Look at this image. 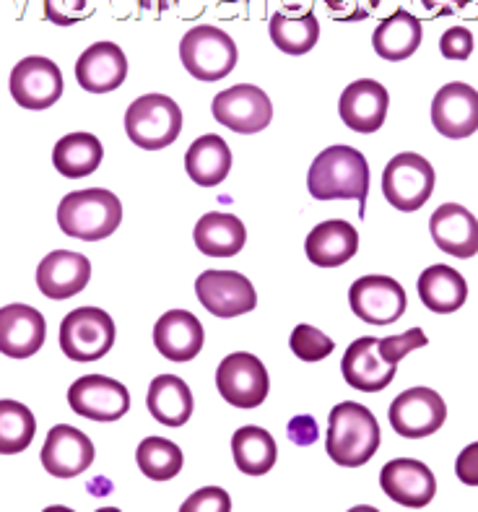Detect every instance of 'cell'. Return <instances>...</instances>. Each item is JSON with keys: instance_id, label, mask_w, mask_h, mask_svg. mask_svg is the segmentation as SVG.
I'll use <instances>...</instances> for the list:
<instances>
[{"instance_id": "1", "label": "cell", "mask_w": 478, "mask_h": 512, "mask_svg": "<svg viewBox=\"0 0 478 512\" xmlns=\"http://www.w3.org/2000/svg\"><path fill=\"white\" fill-rule=\"evenodd\" d=\"M307 188L317 201H359L364 219L369 193V164L362 151L351 146H328L315 156L307 175Z\"/></svg>"}, {"instance_id": "2", "label": "cell", "mask_w": 478, "mask_h": 512, "mask_svg": "<svg viewBox=\"0 0 478 512\" xmlns=\"http://www.w3.org/2000/svg\"><path fill=\"white\" fill-rule=\"evenodd\" d=\"M380 424L375 414L356 401L333 406L328 416L325 450L333 463L343 468H359L375 458L380 448Z\"/></svg>"}, {"instance_id": "3", "label": "cell", "mask_w": 478, "mask_h": 512, "mask_svg": "<svg viewBox=\"0 0 478 512\" xmlns=\"http://www.w3.org/2000/svg\"><path fill=\"white\" fill-rule=\"evenodd\" d=\"M123 221V203L112 190H73L60 201L58 224L63 234L84 242L107 240Z\"/></svg>"}, {"instance_id": "4", "label": "cell", "mask_w": 478, "mask_h": 512, "mask_svg": "<svg viewBox=\"0 0 478 512\" xmlns=\"http://www.w3.org/2000/svg\"><path fill=\"white\" fill-rule=\"evenodd\" d=\"M125 133L138 149H167L182 133L180 104L164 94H143L125 112Z\"/></svg>"}, {"instance_id": "5", "label": "cell", "mask_w": 478, "mask_h": 512, "mask_svg": "<svg viewBox=\"0 0 478 512\" xmlns=\"http://www.w3.org/2000/svg\"><path fill=\"white\" fill-rule=\"evenodd\" d=\"M180 58L185 71L203 84H214L227 78L237 65V45L219 26H193L180 42Z\"/></svg>"}, {"instance_id": "6", "label": "cell", "mask_w": 478, "mask_h": 512, "mask_svg": "<svg viewBox=\"0 0 478 512\" xmlns=\"http://www.w3.org/2000/svg\"><path fill=\"white\" fill-rule=\"evenodd\" d=\"M115 320L99 307H78L60 323V349L73 362H97L115 346Z\"/></svg>"}, {"instance_id": "7", "label": "cell", "mask_w": 478, "mask_h": 512, "mask_svg": "<svg viewBox=\"0 0 478 512\" xmlns=\"http://www.w3.org/2000/svg\"><path fill=\"white\" fill-rule=\"evenodd\" d=\"M434 193V167L421 154L393 156L382 172V195L398 211H419Z\"/></svg>"}, {"instance_id": "8", "label": "cell", "mask_w": 478, "mask_h": 512, "mask_svg": "<svg viewBox=\"0 0 478 512\" xmlns=\"http://www.w3.org/2000/svg\"><path fill=\"white\" fill-rule=\"evenodd\" d=\"M216 388L219 396L237 409H258L260 403L268 398L271 380L268 370L255 354L237 351L229 357L221 359L219 370H216Z\"/></svg>"}, {"instance_id": "9", "label": "cell", "mask_w": 478, "mask_h": 512, "mask_svg": "<svg viewBox=\"0 0 478 512\" xmlns=\"http://www.w3.org/2000/svg\"><path fill=\"white\" fill-rule=\"evenodd\" d=\"M211 112L219 120V125L234 130V133H242V136L260 133L273 120L271 99L260 86L252 84H239L216 94Z\"/></svg>"}, {"instance_id": "10", "label": "cell", "mask_w": 478, "mask_h": 512, "mask_svg": "<svg viewBox=\"0 0 478 512\" xmlns=\"http://www.w3.org/2000/svg\"><path fill=\"white\" fill-rule=\"evenodd\" d=\"M8 91L24 110H47L63 97V73L50 58L32 55L13 65Z\"/></svg>"}, {"instance_id": "11", "label": "cell", "mask_w": 478, "mask_h": 512, "mask_svg": "<svg viewBox=\"0 0 478 512\" xmlns=\"http://www.w3.org/2000/svg\"><path fill=\"white\" fill-rule=\"evenodd\" d=\"M349 305L356 318L369 325H390L408 307L406 289L390 276H362L349 289Z\"/></svg>"}, {"instance_id": "12", "label": "cell", "mask_w": 478, "mask_h": 512, "mask_svg": "<svg viewBox=\"0 0 478 512\" xmlns=\"http://www.w3.org/2000/svg\"><path fill=\"white\" fill-rule=\"evenodd\" d=\"M447 419V406L432 388L403 390L390 403V427L406 440H421L440 432Z\"/></svg>"}, {"instance_id": "13", "label": "cell", "mask_w": 478, "mask_h": 512, "mask_svg": "<svg viewBox=\"0 0 478 512\" xmlns=\"http://www.w3.org/2000/svg\"><path fill=\"white\" fill-rule=\"evenodd\" d=\"M195 294L198 302L216 318H237L258 305L252 281L237 271H203L195 279Z\"/></svg>"}, {"instance_id": "14", "label": "cell", "mask_w": 478, "mask_h": 512, "mask_svg": "<svg viewBox=\"0 0 478 512\" xmlns=\"http://www.w3.org/2000/svg\"><path fill=\"white\" fill-rule=\"evenodd\" d=\"M68 403L91 422H117L130 411V393L107 375H84L68 388Z\"/></svg>"}, {"instance_id": "15", "label": "cell", "mask_w": 478, "mask_h": 512, "mask_svg": "<svg viewBox=\"0 0 478 512\" xmlns=\"http://www.w3.org/2000/svg\"><path fill=\"white\" fill-rule=\"evenodd\" d=\"M42 466L55 479H76L94 463L97 450L94 442L71 424H58L47 432V440L42 445Z\"/></svg>"}, {"instance_id": "16", "label": "cell", "mask_w": 478, "mask_h": 512, "mask_svg": "<svg viewBox=\"0 0 478 512\" xmlns=\"http://www.w3.org/2000/svg\"><path fill=\"white\" fill-rule=\"evenodd\" d=\"M432 125L453 141L473 136L478 130V91L463 81L442 86L434 94Z\"/></svg>"}, {"instance_id": "17", "label": "cell", "mask_w": 478, "mask_h": 512, "mask_svg": "<svg viewBox=\"0 0 478 512\" xmlns=\"http://www.w3.org/2000/svg\"><path fill=\"white\" fill-rule=\"evenodd\" d=\"M380 487L390 500L403 507H427L437 494V479L427 463L414 458H395L380 471Z\"/></svg>"}, {"instance_id": "18", "label": "cell", "mask_w": 478, "mask_h": 512, "mask_svg": "<svg viewBox=\"0 0 478 512\" xmlns=\"http://www.w3.org/2000/svg\"><path fill=\"white\" fill-rule=\"evenodd\" d=\"M388 107V89L372 78H359L349 84L338 99V115L354 133H377L385 125Z\"/></svg>"}, {"instance_id": "19", "label": "cell", "mask_w": 478, "mask_h": 512, "mask_svg": "<svg viewBox=\"0 0 478 512\" xmlns=\"http://www.w3.org/2000/svg\"><path fill=\"white\" fill-rule=\"evenodd\" d=\"M343 380L354 390L362 393H380L388 388L398 375V364H390L382 359L380 341L375 336L356 338L346 349L341 362Z\"/></svg>"}, {"instance_id": "20", "label": "cell", "mask_w": 478, "mask_h": 512, "mask_svg": "<svg viewBox=\"0 0 478 512\" xmlns=\"http://www.w3.org/2000/svg\"><path fill=\"white\" fill-rule=\"evenodd\" d=\"M45 315L29 305H6L0 310V354L29 359L45 346Z\"/></svg>"}, {"instance_id": "21", "label": "cell", "mask_w": 478, "mask_h": 512, "mask_svg": "<svg viewBox=\"0 0 478 512\" xmlns=\"http://www.w3.org/2000/svg\"><path fill=\"white\" fill-rule=\"evenodd\" d=\"M128 58L115 42H94L76 60V81L89 94H107L125 84Z\"/></svg>"}, {"instance_id": "22", "label": "cell", "mask_w": 478, "mask_h": 512, "mask_svg": "<svg viewBox=\"0 0 478 512\" xmlns=\"http://www.w3.org/2000/svg\"><path fill=\"white\" fill-rule=\"evenodd\" d=\"M91 263L86 255L71 250H52L37 266L39 292L50 299H71L86 289Z\"/></svg>"}, {"instance_id": "23", "label": "cell", "mask_w": 478, "mask_h": 512, "mask_svg": "<svg viewBox=\"0 0 478 512\" xmlns=\"http://www.w3.org/2000/svg\"><path fill=\"white\" fill-rule=\"evenodd\" d=\"M434 245L453 258H473L478 253V219L458 203H442L429 219Z\"/></svg>"}, {"instance_id": "24", "label": "cell", "mask_w": 478, "mask_h": 512, "mask_svg": "<svg viewBox=\"0 0 478 512\" xmlns=\"http://www.w3.org/2000/svg\"><path fill=\"white\" fill-rule=\"evenodd\" d=\"M203 325L188 310H169L154 325L156 351L169 362H190L203 349Z\"/></svg>"}, {"instance_id": "25", "label": "cell", "mask_w": 478, "mask_h": 512, "mask_svg": "<svg viewBox=\"0 0 478 512\" xmlns=\"http://www.w3.org/2000/svg\"><path fill=\"white\" fill-rule=\"evenodd\" d=\"M307 258L317 268H338L349 263L359 250V234L349 221L330 219L317 224L304 242Z\"/></svg>"}, {"instance_id": "26", "label": "cell", "mask_w": 478, "mask_h": 512, "mask_svg": "<svg viewBox=\"0 0 478 512\" xmlns=\"http://www.w3.org/2000/svg\"><path fill=\"white\" fill-rule=\"evenodd\" d=\"M193 240L198 250L208 258H232L245 247L247 229L234 214L208 211L195 224Z\"/></svg>"}, {"instance_id": "27", "label": "cell", "mask_w": 478, "mask_h": 512, "mask_svg": "<svg viewBox=\"0 0 478 512\" xmlns=\"http://www.w3.org/2000/svg\"><path fill=\"white\" fill-rule=\"evenodd\" d=\"M185 169L198 188H216L229 177L232 149L221 136L206 133L190 143L188 154H185Z\"/></svg>"}, {"instance_id": "28", "label": "cell", "mask_w": 478, "mask_h": 512, "mask_svg": "<svg viewBox=\"0 0 478 512\" xmlns=\"http://www.w3.org/2000/svg\"><path fill=\"white\" fill-rule=\"evenodd\" d=\"M151 416L164 427H182L193 416V390L177 375H156L146 396Z\"/></svg>"}, {"instance_id": "29", "label": "cell", "mask_w": 478, "mask_h": 512, "mask_svg": "<svg viewBox=\"0 0 478 512\" xmlns=\"http://www.w3.org/2000/svg\"><path fill=\"white\" fill-rule=\"evenodd\" d=\"M421 21L414 13H408L406 8L395 11L390 19L382 21L372 34V45L382 60L390 63H401V60L411 58L421 45Z\"/></svg>"}, {"instance_id": "30", "label": "cell", "mask_w": 478, "mask_h": 512, "mask_svg": "<svg viewBox=\"0 0 478 512\" xmlns=\"http://www.w3.org/2000/svg\"><path fill=\"white\" fill-rule=\"evenodd\" d=\"M416 289H419V297L427 310L437 312V315L458 312L468 299L466 279L450 266H429L419 276Z\"/></svg>"}, {"instance_id": "31", "label": "cell", "mask_w": 478, "mask_h": 512, "mask_svg": "<svg viewBox=\"0 0 478 512\" xmlns=\"http://www.w3.org/2000/svg\"><path fill=\"white\" fill-rule=\"evenodd\" d=\"M104 159V146L94 133H68L52 149V164L63 177L81 180L94 175Z\"/></svg>"}, {"instance_id": "32", "label": "cell", "mask_w": 478, "mask_h": 512, "mask_svg": "<svg viewBox=\"0 0 478 512\" xmlns=\"http://www.w3.org/2000/svg\"><path fill=\"white\" fill-rule=\"evenodd\" d=\"M273 45L286 55H307L320 39V21L312 11H276L268 24Z\"/></svg>"}, {"instance_id": "33", "label": "cell", "mask_w": 478, "mask_h": 512, "mask_svg": "<svg viewBox=\"0 0 478 512\" xmlns=\"http://www.w3.org/2000/svg\"><path fill=\"white\" fill-rule=\"evenodd\" d=\"M232 453L237 468L247 476H265L278 458L276 440L260 427H239L232 437Z\"/></svg>"}, {"instance_id": "34", "label": "cell", "mask_w": 478, "mask_h": 512, "mask_svg": "<svg viewBox=\"0 0 478 512\" xmlns=\"http://www.w3.org/2000/svg\"><path fill=\"white\" fill-rule=\"evenodd\" d=\"M37 435L32 409L19 401H0V455L24 453Z\"/></svg>"}, {"instance_id": "35", "label": "cell", "mask_w": 478, "mask_h": 512, "mask_svg": "<svg viewBox=\"0 0 478 512\" xmlns=\"http://www.w3.org/2000/svg\"><path fill=\"white\" fill-rule=\"evenodd\" d=\"M136 461L146 479L169 481L180 474L185 458H182V450L177 448V442L164 440V437H146L138 445Z\"/></svg>"}, {"instance_id": "36", "label": "cell", "mask_w": 478, "mask_h": 512, "mask_svg": "<svg viewBox=\"0 0 478 512\" xmlns=\"http://www.w3.org/2000/svg\"><path fill=\"white\" fill-rule=\"evenodd\" d=\"M291 351L297 354L302 362H323L325 357L333 354L336 349V341L330 336H325L323 331H317L312 325H297L294 331H291L289 338Z\"/></svg>"}, {"instance_id": "37", "label": "cell", "mask_w": 478, "mask_h": 512, "mask_svg": "<svg viewBox=\"0 0 478 512\" xmlns=\"http://www.w3.org/2000/svg\"><path fill=\"white\" fill-rule=\"evenodd\" d=\"M94 13V0H45V19L58 26H73Z\"/></svg>"}, {"instance_id": "38", "label": "cell", "mask_w": 478, "mask_h": 512, "mask_svg": "<svg viewBox=\"0 0 478 512\" xmlns=\"http://www.w3.org/2000/svg\"><path fill=\"white\" fill-rule=\"evenodd\" d=\"M429 341H427V333L421 331V328H411L406 333H398V336H388L380 341V354L385 362L390 364H398L401 359H406V354L416 349H424Z\"/></svg>"}, {"instance_id": "39", "label": "cell", "mask_w": 478, "mask_h": 512, "mask_svg": "<svg viewBox=\"0 0 478 512\" xmlns=\"http://www.w3.org/2000/svg\"><path fill=\"white\" fill-rule=\"evenodd\" d=\"M182 512H229L232 510V500L229 494L219 487H206L198 489L193 497L182 502Z\"/></svg>"}, {"instance_id": "40", "label": "cell", "mask_w": 478, "mask_h": 512, "mask_svg": "<svg viewBox=\"0 0 478 512\" xmlns=\"http://www.w3.org/2000/svg\"><path fill=\"white\" fill-rule=\"evenodd\" d=\"M440 52L447 60H468L473 52V34L466 26L447 29L440 39Z\"/></svg>"}, {"instance_id": "41", "label": "cell", "mask_w": 478, "mask_h": 512, "mask_svg": "<svg viewBox=\"0 0 478 512\" xmlns=\"http://www.w3.org/2000/svg\"><path fill=\"white\" fill-rule=\"evenodd\" d=\"M380 0H325L330 16L336 21H362Z\"/></svg>"}, {"instance_id": "42", "label": "cell", "mask_w": 478, "mask_h": 512, "mask_svg": "<svg viewBox=\"0 0 478 512\" xmlns=\"http://www.w3.org/2000/svg\"><path fill=\"white\" fill-rule=\"evenodd\" d=\"M455 474L468 487H478V442H471L455 461Z\"/></svg>"}, {"instance_id": "43", "label": "cell", "mask_w": 478, "mask_h": 512, "mask_svg": "<svg viewBox=\"0 0 478 512\" xmlns=\"http://www.w3.org/2000/svg\"><path fill=\"white\" fill-rule=\"evenodd\" d=\"M289 437H291V442H294V445H312V442L320 437L315 419H312V416H307V414L297 416V419L289 424Z\"/></svg>"}, {"instance_id": "44", "label": "cell", "mask_w": 478, "mask_h": 512, "mask_svg": "<svg viewBox=\"0 0 478 512\" xmlns=\"http://www.w3.org/2000/svg\"><path fill=\"white\" fill-rule=\"evenodd\" d=\"M138 6L146 8V11H156V13H164L167 8H172L175 0H136Z\"/></svg>"}, {"instance_id": "45", "label": "cell", "mask_w": 478, "mask_h": 512, "mask_svg": "<svg viewBox=\"0 0 478 512\" xmlns=\"http://www.w3.org/2000/svg\"><path fill=\"white\" fill-rule=\"evenodd\" d=\"M229 3H250V0H229Z\"/></svg>"}]
</instances>
